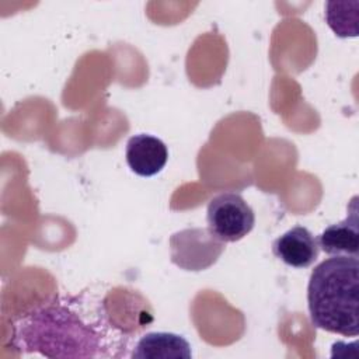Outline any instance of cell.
<instances>
[{
  "instance_id": "8992f818",
  "label": "cell",
  "mask_w": 359,
  "mask_h": 359,
  "mask_svg": "<svg viewBox=\"0 0 359 359\" xmlns=\"http://www.w3.org/2000/svg\"><path fill=\"white\" fill-rule=\"evenodd\" d=\"M273 255L292 268H309L318 257L317 238L304 226H294L272 243Z\"/></svg>"
},
{
  "instance_id": "6da1fadb",
  "label": "cell",
  "mask_w": 359,
  "mask_h": 359,
  "mask_svg": "<svg viewBox=\"0 0 359 359\" xmlns=\"http://www.w3.org/2000/svg\"><path fill=\"white\" fill-rule=\"evenodd\" d=\"M107 331L97 306L79 296L56 297L14 321L11 345L22 353L46 358H97L101 348H108Z\"/></svg>"
},
{
  "instance_id": "ba28073f",
  "label": "cell",
  "mask_w": 359,
  "mask_h": 359,
  "mask_svg": "<svg viewBox=\"0 0 359 359\" xmlns=\"http://www.w3.org/2000/svg\"><path fill=\"white\" fill-rule=\"evenodd\" d=\"M189 342L174 332H147L135 345L132 358L136 359H189Z\"/></svg>"
},
{
  "instance_id": "277c9868",
  "label": "cell",
  "mask_w": 359,
  "mask_h": 359,
  "mask_svg": "<svg viewBox=\"0 0 359 359\" xmlns=\"http://www.w3.org/2000/svg\"><path fill=\"white\" fill-rule=\"evenodd\" d=\"M172 262L187 271H202L216 262L224 243L216 240L209 230L188 229L171 236Z\"/></svg>"
},
{
  "instance_id": "3957f363",
  "label": "cell",
  "mask_w": 359,
  "mask_h": 359,
  "mask_svg": "<svg viewBox=\"0 0 359 359\" xmlns=\"http://www.w3.org/2000/svg\"><path fill=\"white\" fill-rule=\"evenodd\" d=\"M206 222L216 240L236 243L254 229L255 213L240 194L222 192L209 201Z\"/></svg>"
},
{
  "instance_id": "9c48e42d",
  "label": "cell",
  "mask_w": 359,
  "mask_h": 359,
  "mask_svg": "<svg viewBox=\"0 0 359 359\" xmlns=\"http://www.w3.org/2000/svg\"><path fill=\"white\" fill-rule=\"evenodd\" d=\"M351 3L328 1L325 4V20L330 28L341 38L358 35V7L348 11Z\"/></svg>"
},
{
  "instance_id": "7a4b0ae2",
  "label": "cell",
  "mask_w": 359,
  "mask_h": 359,
  "mask_svg": "<svg viewBox=\"0 0 359 359\" xmlns=\"http://www.w3.org/2000/svg\"><path fill=\"white\" fill-rule=\"evenodd\" d=\"M359 257L331 255L313 271L307 285L310 321L344 337L359 334Z\"/></svg>"
},
{
  "instance_id": "52a82bcc",
  "label": "cell",
  "mask_w": 359,
  "mask_h": 359,
  "mask_svg": "<svg viewBox=\"0 0 359 359\" xmlns=\"http://www.w3.org/2000/svg\"><path fill=\"white\" fill-rule=\"evenodd\" d=\"M359 208L358 196L348 205V216L328 226L317 238L320 250L328 255L358 257L359 252Z\"/></svg>"
},
{
  "instance_id": "5b68a950",
  "label": "cell",
  "mask_w": 359,
  "mask_h": 359,
  "mask_svg": "<svg viewBox=\"0 0 359 359\" xmlns=\"http://www.w3.org/2000/svg\"><path fill=\"white\" fill-rule=\"evenodd\" d=\"M125 157L129 168L140 177H153L158 174L168 160L165 143L149 133H139L129 137Z\"/></svg>"
}]
</instances>
